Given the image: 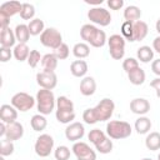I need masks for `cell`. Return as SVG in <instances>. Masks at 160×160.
I'll return each instance as SVG.
<instances>
[{"label":"cell","instance_id":"1","mask_svg":"<svg viewBox=\"0 0 160 160\" xmlns=\"http://www.w3.org/2000/svg\"><path fill=\"white\" fill-rule=\"evenodd\" d=\"M114 110H115L114 101L109 98H104L100 100V102L96 106L89 108L82 112V120L89 125H94L99 121H106L110 120V118L114 114Z\"/></svg>","mask_w":160,"mask_h":160},{"label":"cell","instance_id":"2","mask_svg":"<svg viewBox=\"0 0 160 160\" xmlns=\"http://www.w3.org/2000/svg\"><path fill=\"white\" fill-rule=\"evenodd\" d=\"M80 36L84 42L91 45L92 48H102L105 42H108L105 31L94 24H84L80 29Z\"/></svg>","mask_w":160,"mask_h":160},{"label":"cell","instance_id":"3","mask_svg":"<svg viewBox=\"0 0 160 160\" xmlns=\"http://www.w3.org/2000/svg\"><path fill=\"white\" fill-rule=\"evenodd\" d=\"M36 108L39 114L41 115H49L54 111L56 108V99L52 92V90L40 89L36 92Z\"/></svg>","mask_w":160,"mask_h":160},{"label":"cell","instance_id":"4","mask_svg":"<svg viewBox=\"0 0 160 160\" xmlns=\"http://www.w3.org/2000/svg\"><path fill=\"white\" fill-rule=\"evenodd\" d=\"M131 125L122 120H111L106 124V135L114 140H122L131 135Z\"/></svg>","mask_w":160,"mask_h":160},{"label":"cell","instance_id":"5","mask_svg":"<svg viewBox=\"0 0 160 160\" xmlns=\"http://www.w3.org/2000/svg\"><path fill=\"white\" fill-rule=\"evenodd\" d=\"M40 42L45 48L56 50L62 44V35L55 28H46L40 35Z\"/></svg>","mask_w":160,"mask_h":160},{"label":"cell","instance_id":"6","mask_svg":"<svg viewBox=\"0 0 160 160\" xmlns=\"http://www.w3.org/2000/svg\"><path fill=\"white\" fill-rule=\"evenodd\" d=\"M35 102H36V99H34L30 94L24 92V91L14 94L10 100V104L20 112H26V111L31 110L34 108Z\"/></svg>","mask_w":160,"mask_h":160},{"label":"cell","instance_id":"7","mask_svg":"<svg viewBox=\"0 0 160 160\" xmlns=\"http://www.w3.org/2000/svg\"><path fill=\"white\" fill-rule=\"evenodd\" d=\"M35 154L40 158H48L54 150V139L49 134H41L36 138L34 144Z\"/></svg>","mask_w":160,"mask_h":160},{"label":"cell","instance_id":"8","mask_svg":"<svg viewBox=\"0 0 160 160\" xmlns=\"http://www.w3.org/2000/svg\"><path fill=\"white\" fill-rule=\"evenodd\" d=\"M125 42L126 40L120 34H114L108 39L109 54L114 60H121L125 55Z\"/></svg>","mask_w":160,"mask_h":160},{"label":"cell","instance_id":"9","mask_svg":"<svg viewBox=\"0 0 160 160\" xmlns=\"http://www.w3.org/2000/svg\"><path fill=\"white\" fill-rule=\"evenodd\" d=\"M88 19L95 24V25H100V26H108L111 22V15L110 11L101 8V6H94L88 11Z\"/></svg>","mask_w":160,"mask_h":160},{"label":"cell","instance_id":"10","mask_svg":"<svg viewBox=\"0 0 160 160\" xmlns=\"http://www.w3.org/2000/svg\"><path fill=\"white\" fill-rule=\"evenodd\" d=\"M72 154L76 156V160H96V152L86 142L76 141L71 148Z\"/></svg>","mask_w":160,"mask_h":160},{"label":"cell","instance_id":"11","mask_svg":"<svg viewBox=\"0 0 160 160\" xmlns=\"http://www.w3.org/2000/svg\"><path fill=\"white\" fill-rule=\"evenodd\" d=\"M36 82L40 86V89L52 90L58 85V76L55 71H40L36 74Z\"/></svg>","mask_w":160,"mask_h":160},{"label":"cell","instance_id":"12","mask_svg":"<svg viewBox=\"0 0 160 160\" xmlns=\"http://www.w3.org/2000/svg\"><path fill=\"white\" fill-rule=\"evenodd\" d=\"M85 135V128L81 122H78V121H74L71 124H69L65 129V138L69 140V141H80Z\"/></svg>","mask_w":160,"mask_h":160},{"label":"cell","instance_id":"13","mask_svg":"<svg viewBox=\"0 0 160 160\" xmlns=\"http://www.w3.org/2000/svg\"><path fill=\"white\" fill-rule=\"evenodd\" d=\"M24 136V126L19 121H14L11 124H6V132L5 139L9 141H16L20 140Z\"/></svg>","mask_w":160,"mask_h":160},{"label":"cell","instance_id":"14","mask_svg":"<svg viewBox=\"0 0 160 160\" xmlns=\"http://www.w3.org/2000/svg\"><path fill=\"white\" fill-rule=\"evenodd\" d=\"M130 110L136 115L145 116L150 111V102L144 98H135L130 101Z\"/></svg>","mask_w":160,"mask_h":160},{"label":"cell","instance_id":"15","mask_svg":"<svg viewBox=\"0 0 160 160\" xmlns=\"http://www.w3.org/2000/svg\"><path fill=\"white\" fill-rule=\"evenodd\" d=\"M0 119L1 122L11 124L18 119V110L11 104H2L0 106Z\"/></svg>","mask_w":160,"mask_h":160},{"label":"cell","instance_id":"16","mask_svg":"<svg viewBox=\"0 0 160 160\" xmlns=\"http://www.w3.org/2000/svg\"><path fill=\"white\" fill-rule=\"evenodd\" d=\"M22 4L20 1H6L0 5V14L8 18H11L16 14H20Z\"/></svg>","mask_w":160,"mask_h":160},{"label":"cell","instance_id":"17","mask_svg":"<svg viewBox=\"0 0 160 160\" xmlns=\"http://www.w3.org/2000/svg\"><path fill=\"white\" fill-rule=\"evenodd\" d=\"M15 42H16V38H15L14 30H11L10 26L6 28V29H1V31H0V45H1V48L11 49L12 46H15Z\"/></svg>","mask_w":160,"mask_h":160},{"label":"cell","instance_id":"18","mask_svg":"<svg viewBox=\"0 0 160 160\" xmlns=\"http://www.w3.org/2000/svg\"><path fill=\"white\" fill-rule=\"evenodd\" d=\"M96 91V81L92 76H85L80 81V92L84 96H91Z\"/></svg>","mask_w":160,"mask_h":160},{"label":"cell","instance_id":"19","mask_svg":"<svg viewBox=\"0 0 160 160\" xmlns=\"http://www.w3.org/2000/svg\"><path fill=\"white\" fill-rule=\"evenodd\" d=\"M149 32V26L145 21L139 20L134 22V32H132V41H141L146 38Z\"/></svg>","mask_w":160,"mask_h":160},{"label":"cell","instance_id":"20","mask_svg":"<svg viewBox=\"0 0 160 160\" xmlns=\"http://www.w3.org/2000/svg\"><path fill=\"white\" fill-rule=\"evenodd\" d=\"M88 69V62L85 60H74L70 65V72L75 78H85Z\"/></svg>","mask_w":160,"mask_h":160},{"label":"cell","instance_id":"21","mask_svg":"<svg viewBox=\"0 0 160 160\" xmlns=\"http://www.w3.org/2000/svg\"><path fill=\"white\" fill-rule=\"evenodd\" d=\"M14 32H15L18 44H26L31 36V34L29 31V26L26 24H18L14 29Z\"/></svg>","mask_w":160,"mask_h":160},{"label":"cell","instance_id":"22","mask_svg":"<svg viewBox=\"0 0 160 160\" xmlns=\"http://www.w3.org/2000/svg\"><path fill=\"white\" fill-rule=\"evenodd\" d=\"M151 125H152L151 120L148 116H139L135 120L134 128H135V130L139 135H145V134H149V131L151 129Z\"/></svg>","mask_w":160,"mask_h":160},{"label":"cell","instance_id":"23","mask_svg":"<svg viewBox=\"0 0 160 160\" xmlns=\"http://www.w3.org/2000/svg\"><path fill=\"white\" fill-rule=\"evenodd\" d=\"M136 59H138V61L144 62V64L150 62L151 60H154V50H152V48H150L148 45L140 46L138 49V51H136Z\"/></svg>","mask_w":160,"mask_h":160},{"label":"cell","instance_id":"24","mask_svg":"<svg viewBox=\"0 0 160 160\" xmlns=\"http://www.w3.org/2000/svg\"><path fill=\"white\" fill-rule=\"evenodd\" d=\"M58 61H59V59L54 55V52L45 54L42 56V59H41L42 70H45V71H55V69L58 68Z\"/></svg>","mask_w":160,"mask_h":160},{"label":"cell","instance_id":"25","mask_svg":"<svg viewBox=\"0 0 160 160\" xmlns=\"http://www.w3.org/2000/svg\"><path fill=\"white\" fill-rule=\"evenodd\" d=\"M141 18V10L140 8H138L136 5H129L125 8L124 10V19L125 21H131V22H136L139 21Z\"/></svg>","mask_w":160,"mask_h":160},{"label":"cell","instance_id":"26","mask_svg":"<svg viewBox=\"0 0 160 160\" xmlns=\"http://www.w3.org/2000/svg\"><path fill=\"white\" fill-rule=\"evenodd\" d=\"M145 146L150 151H156L160 149V134L156 131L149 132L145 138Z\"/></svg>","mask_w":160,"mask_h":160},{"label":"cell","instance_id":"27","mask_svg":"<svg viewBox=\"0 0 160 160\" xmlns=\"http://www.w3.org/2000/svg\"><path fill=\"white\" fill-rule=\"evenodd\" d=\"M30 49L26 44H16L12 49V54H14V58L18 60V61H25L28 60L29 55H30Z\"/></svg>","mask_w":160,"mask_h":160},{"label":"cell","instance_id":"28","mask_svg":"<svg viewBox=\"0 0 160 160\" xmlns=\"http://www.w3.org/2000/svg\"><path fill=\"white\" fill-rule=\"evenodd\" d=\"M30 125H31V129L34 131H42L45 130V128L48 126V120L45 118V115H41V114H35L32 115L31 120H30Z\"/></svg>","mask_w":160,"mask_h":160},{"label":"cell","instance_id":"29","mask_svg":"<svg viewBox=\"0 0 160 160\" xmlns=\"http://www.w3.org/2000/svg\"><path fill=\"white\" fill-rule=\"evenodd\" d=\"M72 54L78 59H85L90 55V46L86 42H76L72 46Z\"/></svg>","mask_w":160,"mask_h":160},{"label":"cell","instance_id":"30","mask_svg":"<svg viewBox=\"0 0 160 160\" xmlns=\"http://www.w3.org/2000/svg\"><path fill=\"white\" fill-rule=\"evenodd\" d=\"M128 79L132 85H141V84H144V81L146 79V75H145V71L139 66L138 69H135L128 74Z\"/></svg>","mask_w":160,"mask_h":160},{"label":"cell","instance_id":"31","mask_svg":"<svg viewBox=\"0 0 160 160\" xmlns=\"http://www.w3.org/2000/svg\"><path fill=\"white\" fill-rule=\"evenodd\" d=\"M56 110L59 111H68V112H75L74 110V102L68 96H59L56 99Z\"/></svg>","mask_w":160,"mask_h":160},{"label":"cell","instance_id":"32","mask_svg":"<svg viewBox=\"0 0 160 160\" xmlns=\"http://www.w3.org/2000/svg\"><path fill=\"white\" fill-rule=\"evenodd\" d=\"M106 138H108V135H106L102 130H100V129H92V130H90L89 134H88V139L90 140V142H91L94 146L99 145V144H100L101 141H104Z\"/></svg>","mask_w":160,"mask_h":160},{"label":"cell","instance_id":"33","mask_svg":"<svg viewBox=\"0 0 160 160\" xmlns=\"http://www.w3.org/2000/svg\"><path fill=\"white\" fill-rule=\"evenodd\" d=\"M28 26H29V31L32 36L41 35L42 31L45 30V25H44V21L41 19H32L31 21H29Z\"/></svg>","mask_w":160,"mask_h":160},{"label":"cell","instance_id":"34","mask_svg":"<svg viewBox=\"0 0 160 160\" xmlns=\"http://www.w3.org/2000/svg\"><path fill=\"white\" fill-rule=\"evenodd\" d=\"M35 16V8L32 4H29V2H22V6H21V11H20V18L22 20H32Z\"/></svg>","mask_w":160,"mask_h":160},{"label":"cell","instance_id":"35","mask_svg":"<svg viewBox=\"0 0 160 160\" xmlns=\"http://www.w3.org/2000/svg\"><path fill=\"white\" fill-rule=\"evenodd\" d=\"M55 118L60 124H71L74 122L72 120L75 119V112H68V111H55Z\"/></svg>","mask_w":160,"mask_h":160},{"label":"cell","instance_id":"36","mask_svg":"<svg viewBox=\"0 0 160 160\" xmlns=\"http://www.w3.org/2000/svg\"><path fill=\"white\" fill-rule=\"evenodd\" d=\"M71 155V150L66 145H60L54 150V156L56 160H69Z\"/></svg>","mask_w":160,"mask_h":160},{"label":"cell","instance_id":"37","mask_svg":"<svg viewBox=\"0 0 160 160\" xmlns=\"http://www.w3.org/2000/svg\"><path fill=\"white\" fill-rule=\"evenodd\" d=\"M132 32H134V22L124 21L121 24V36L128 41H132Z\"/></svg>","mask_w":160,"mask_h":160},{"label":"cell","instance_id":"38","mask_svg":"<svg viewBox=\"0 0 160 160\" xmlns=\"http://www.w3.org/2000/svg\"><path fill=\"white\" fill-rule=\"evenodd\" d=\"M14 150H15V146H14V142L12 141H9L6 139L1 140L0 142V155L1 156H10L14 154Z\"/></svg>","mask_w":160,"mask_h":160},{"label":"cell","instance_id":"39","mask_svg":"<svg viewBox=\"0 0 160 160\" xmlns=\"http://www.w3.org/2000/svg\"><path fill=\"white\" fill-rule=\"evenodd\" d=\"M112 148H114V145H112V140L108 136L104 141H101L99 145H96L95 146V149L100 152V154H110L111 151H112Z\"/></svg>","mask_w":160,"mask_h":160},{"label":"cell","instance_id":"40","mask_svg":"<svg viewBox=\"0 0 160 160\" xmlns=\"http://www.w3.org/2000/svg\"><path fill=\"white\" fill-rule=\"evenodd\" d=\"M41 59H42V56L40 55V52L34 49V50L30 51V55H29V58H28L26 61H28V65H29L30 68L35 69V68L38 66V64L41 62Z\"/></svg>","mask_w":160,"mask_h":160},{"label":"cell","instance_id":"41","mask_svg":"<svg viewBox=\"0 0 160 160\" xmlns=\"http://www.w3.org/2000/svg\"><path fill=\"white\" fill-rule=\"evenodd\" d=\"M138 68H139V61L135 58H126L122 61V69H124V71L126 74H129L130 71H132V70H135Z\"/></svg>","mask_w":160,"mask_h":160},{"label":"cell","instance_id":"42","mask_svg":"<svg viewBox=\"0 0 160 160\" xmlns=\"http://www.w3.org/2000/svg\"><path fill=\"white\" fill-rule=\"evenodd\" d=\"M69 54H70V49H69L68 44H65V42H62L56 50H54V55H55L59 60H65V59H68Z\"/></svg>","mask_w":160,"mask_h":160},{"label":"cell","instance_id":"43","mask_svg":"<svg viewBox=\"0 0 160 160\" xmlns=\"http://www.w3.org/2000/svg\"><path fill=\"white\" fill-rule=\"evenodd\" d=\"M11 56H14L11 49H9V48H1L0 49V59H1V62L9 61L11 59Z\"/></svg>","mask_w":160,"mask_h":160},{"label":"cell","instance_id":"44","mask_svg":"<svg viewBox=\"0 0 160 160\" xmlns=\"http://www.w3.org/2000/svg\"><path fill=\"white\" fill-rule=\"evenodd\" d=\"M106 4L111 10H120L124 6V0H108Z\"/></svg>","mask_w":160,"mask_h":160},{"label":"cell","instance_id":"45","mask_svg":"<svg viewBox=\"0 0 160 160\" xmlns=\"http://www.w3.org/2000/svg\"><path fill=\"white\" fill-rule=\"evenodd\" d=\"M150 86L155 90L156 96L160 98V78H155L154 80H151L150 81Z\"/></svg>","mask_w":160,"mask_h":160},{"label":"cell","instance_id":"46","mask_svg":"<svg viewBox=\"0 0 160 160\" xmlns=\"http://www.w3.org/2000/svg\"><path fill=\"white\" fill-rule=\"evenodd\" d=\"M151 70L155 75H158V78H160V59L152 60L151 62Z\"/></svg>","mask_w":160,"mask_h":160},{"label":"cell","instance_id":"47","mask_svg":"<svg viewBox=\"0 0 160 160\" xmlns=\"http://www.w3.org/2000/svg\"><path fill=\"white\" fill-rule=\"evenodd\" d=\"M152 50L156 51L158 54H160V35L156 36V38L152 40Z\"/></svg>","mask_w":160,"mask_h":160},{"label":"cell","instance_id":"48","mask_svg":"<svg viewBox=\"0 0 160 160\" xmlns=\"http://www.w3.org/2000/svg\"><path fill=\"white\" fill-rule=\"evenodd\" d=\"M85 2L86 4H90V5H95V8L96 6H99V5H101L102 4V0H85Z\"/></svg>","mask_w":160,"mask_h":160},{"label":"cell","instance_id":"49","mask_svg":"<svg viewBox=\"0 0 160 160\" xmlns=\"http://www.w3.org/2000/svg\"><path fill=\"white\" fill-rule=\"evenodd\" d=\"M5 132H6V124L0 122V136H5Z\"/></svg>","mask_w":160,"mask_h":160},{"label":"cell","instance_id":"50","mask_svg":"<svg viewBox=\"0 0 160 160\" xmlns=\"http://www.w3.org/2000/svg\"><path fill=\"white\" fill-rule=\"evenodd\" d=\"M155 29H156V31H158V34L160 35V18L158 19V21H156V24H155Z\"/></svg>","mask_w":160,"mask_h":160},{"label":"cell","instance_id":"51","mask_svg":"<svg viewBox=\"0 0 160 160\" xmlns=\"http://www.w3.org/2000/svg\"><path fill=\"white\" fill-rule=\"evenodd\" d=\"M141 160H152V159H150V158H144V159H141Z\"/></svg>","mask_w":160,"mask_h":160},{"label":"cell","instance_id":"52","mask_svg":"<svg viewBox=\"0 0 160 160\" xmlns=\"http://www.w3.org/2000/svg\"><path fill=\"white\" fill-rule=\"evenodd\" d=\"M158 160H160V152L158 154Z\"/></svg>","mask_w":160,"mask_h":160}]
</instances>
